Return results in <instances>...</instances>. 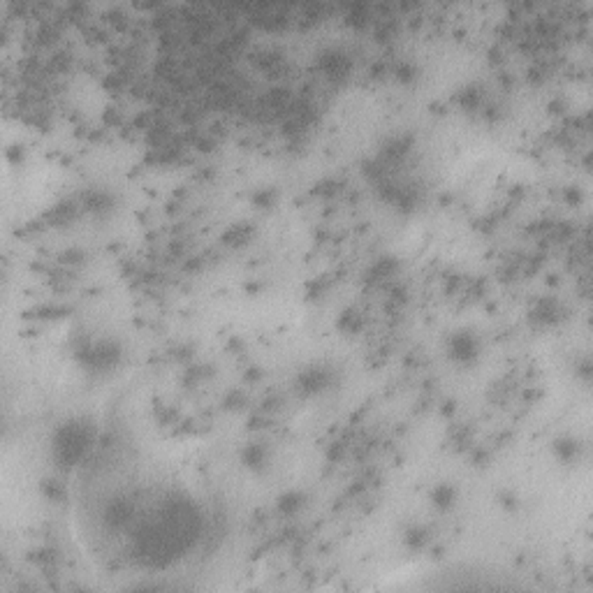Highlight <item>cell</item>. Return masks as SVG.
I'll return each mask as SVG.
<instances>
[{"instance_id": "1", "label": "cell", "mask_w": 593, "mask_h": 593, "mask_svg": "<svg viewBox=\"0 0 593 593\" xmlns=\"http://www.w3.org/2000/svg\"><path fill=\"white\" fill-rule=\"evenodd\" d=\"M90 436H93V429L84 420H70L60 424L53 436V457L60 466H75L82 461L90 445Z\"/></svg>"}, {"instance_id": "2", "label": "cell", "mask_w": 593, "mask_h": 593, "mask_svg": "<svg viewBox=\"0 0 593 593\" xmlns=\"http://www.w3.org/2000/svg\"><path fill=\"white\" fill-rule=\"evenodd\" d=\"M478 352H480L478 339H475L470 332H457L448 343V354H450L452 362L470 364L478 359Z\"/></svg>"}, {"instance_id": "3", "label": "cell", "mask_w": 593, "mask_h": 593, "mask_svg": "<svg viewBox=\"0 0 593 593\" xmlns=\"http://www.w3.org/2000/svg\"><path fill=\"white\" fill-rule=\"evenodd\" d=\"M332 383V371L325 369V366H311L308 371H304L299 376V385L306 394H317V392H325Z\"/></svg>"}, {"instance_id": "4", "label": "cell", "mask_w": 593, "mask_h": 593, "mask_svg": "<svg viewBox=\"0 0 593 593\" xmlns=\"http://www.w3.org/2000/svg\"><path fill=\"white\" fill-rule=\"evenodd\" d=\"M431 500L440 507V510H448V507L457 500V492H455V487H452V485H438L436 489H433Z\"/></svg>"}, {"instance_id": "5", "label": "cell", "mask_w": 593, "mask_h": 593, "mask_svg": "<svg viewBox=\"0 0 593 593\" xmlns=\"http://www.w3.org/2000/svg\"><path fill=\"white\" fill-rule=\"evenodd\" d=\"M302 505H304V494H299V492H287L278 498V510L283 512V515H295Z\"/></svg>"}, {"instance_id": "6", "label": "cell", "mask_w": 593, "mask_h": 593, "mask_svg": "<svg viewBox=\"0 0 593 593\" xmlns=\"http://www.w3.org/2000/svg\"><path fill=\"white\" fill-rule=\"evenodd\" d=\"M554 450H556V455L564 457V459H572V457H577V443H574V440H559Z\"/></svg>"}]
</instances>
